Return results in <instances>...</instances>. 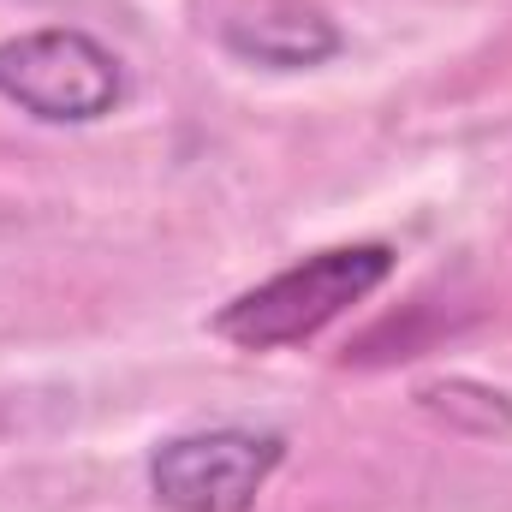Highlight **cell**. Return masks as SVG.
<instances>
[{
	"label": "cell",
	"instance_id": "1",
	"mask_svg": "<svg viewBox=\"0 0 512 512\" xmlns=\"http://www.w3.org/2000/svg\"><path fill=\"white\" fill-rule=\"evenodd\" d=\"M393 274V251L387 245H334L316 251L280 274H268L262 286L239 292L221 316L215 334L245 346V352H280L298 346L310 334H322L334 316H346L352 304H364L376 286Z\"/></svg>",
	"mask_w": 512,
	"mask_h": 512
},
{
	"label": "cell",
	"instance_id": "2",
	"mask_svg": "<svg viewBox=\"0 0 512 512\" xmlns=\"http://www.w3.org/2000/svg\"><path fill=\"white\" fill-rule=\"evenodd\" d=\"M126 96L114 48H102L90 30H24L0 42V102L42 126H90L114 114Z\"/></svg>",
	"mask_w": 512,
	"mask_h": 512
},
{
	"label": "cell",
	"instance_id": "3",
	"mask_svg": "<svg viewBox=\"0 0 512 512\" xmlns=\"http://www.w3.org/2000/svg\"><path fill=\"white\" fill-rule=\"evenodd\" d=\"M286 441L274 429H191L155 447L149 495L167 512H251L268 477L280 471Z\"/></svg>",
	"mask_w": 512,
	"mask_h": 512
},
{
	"label": "cell",
	"instance_id": "4",
	"mask_svg": "<svg viewBox=\"0 0 512 512\" xmlns=\"http://www.w3.org/2000/svg\"><path fill=\"white\" fill-rule=\"evenodd\" d=\"M215 42L233 60L268 66V72H310L340 54L334 18L310 0H221Z\"/></svg>",
	"mask_w": 512,
	"mask_h": 512
}]
</instances>
